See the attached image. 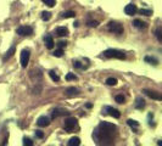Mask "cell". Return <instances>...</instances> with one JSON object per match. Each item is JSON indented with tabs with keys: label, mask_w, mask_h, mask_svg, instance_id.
Instances as JSON below:
<instances>
[{
	"label": "cell",
	"mask_w": 162,
	"mask_h": 146,
	"mask_svg": "<svg viewBox=\"0 0 162 146\" xmlns=\"http://www.w3.org/2000/svg\"><path fill=\"white\" fill-rule=\"evenodd\" d=\"M117 133V125L109 123V122H101V123L94 129L93 139L98 145H112Z\"/></svg>",
	"instance_id": "cell-1"
},
{
	"label": "cell",
	"mask_w": 162,
	"mask_h": 146,
	"mask_svg": "<svg viewBox=\"0 0 162 146\" xmlns=\"http://www.w3.org/2000/svg\"><path fill=\"white\" fill-rule=\"evenodd\" d=\"M104 57L107 59H118V60H124L126 59V54L121 50H116V49H107L102 52Z\"/></svg>",
	"instance_id": "cell-2"
},
{
	"label": "cell",
	"mask_w": 162,
	"mask_h": 146,
	"mask_svg": "<svg viewBox=\"0 0 162 146\" xmlns=\"http://www.w3.org/2000/svg\"><path fill=\"white\" fill-rule=\"evenodd\" d=\"M107 29L111 32V33H115V34H118V35L123 33V26L118 22H115V21H111L107 24Z\"/></svg>",
	"instance_id": "cell-3"
},
{
	"label": "cell",
	"mask_w": 162,
	"mask_h": 146,
	"mask_svg": "<svg viewBox=\"0 0 162 146\" xmlns=\"http://www.w3.org/2000/svg\"><path fill=\"white\" fill-rule=\"evenodd\" d=\"M77 127V119L73 118V117H70L67 118L66 120H65V124H63V129L65 132L67 133H72L75 130V128Z\"/></svg>",
	"instance_id": "cell-4"
},
{
	"label": "cell",
	"mask_w": 162,
	"mask_h": 146,
	"mask_svg": "<svg viewBox=\"0 0 162 146\" xmlns=\"http://www.w3.org/2000/svg\"><path fill=\"white\" fill-rule=\"evenodd\" d=\"M102 115H110L113 118H119L121 117V112L117 108H113V107H110V106H105L102 108Z\"/></svg>",
	"instance_id": "cell-5"
},
{
	"label": "cell",
	"mask_w": 162,
	"mask_h": 146,
	"mask_svg": "<svg viewBox=\"0 0 162 146\" xmlns=\"http://www.w3.org/2000/svg\"><path fill=\"white\" fill-rule=\"evenodd\" d=\"M29 57H31V52H29L28 49L22 50V52H21V59H20V61H21V67H23V68L27 67V64L29 62Z\"/></svg>",
	"instance_id": "cell-6"
},
{
	"label": "cell",
	"mask_w": 162,
	"mask_h": 146,
	"mask_svg": "<svg viewBox=\"0 0 162 146\" xmlns=\"http://www.w3.org/2000/svg\"><path fill=\"white\" fill-rule=\"evenodd\" d=\"M16 33L21 37H28L33 33V28L29 27V26H21L16 29Z\"/></svg>",
	"instance_id": "cell-7"
},
{
	"label": "cell",
	"mask_w": 162,
	"mask_h": 146,
	"mask_svg": "<svg viewBox=\"0 0 162 146\" xmlns=\"http://www.w3.org/2000/svg\"><path fill=\"white\" fill-rule=\"evenodd\" d=\"M60 116H70V112L67 110H63V108H55L51 112V118H58Z\"/></svg>",
	"instance_id": "cell-8"
},
{
	"label": "cell",
	"mask_w": 162,
	"mask_h": 146,
	"mask_svg": "<svg viewBox=\"0 0 162 146\" xmlns=\"http://www.w3.org/2000/svg\"><path fill=\"white\" fill-rule=\"evenodd\" d=\"M136 11H138V7H136V5H134V4H128V5L124 7V12H126V15H128V16L135 15Z\"/></svg>",
	"instance_id": "cell-9"
},
{
	"label": "cell",
	"mask_w": 162,
	"mask_h": 146,
	"mask_svg": "<svg viewBox=\"0 0 162 146\" xmlns=\"http://www.w3.org/2000/svg\"><path fill=\"white\" fill-rule=\"evenodd\" d=\"M143 93H144L145 95H148V96L150 97V99L157 100V101H161V100H162L161 95H160V94H157L156 91H151V90H146V89H144V90H143Z\"/></svg>",
	"instance_id": "cell-10"
},
{
	"label": "cell",
	"mask_w": 162,
	"mask_h": 146,
	"mask_svg": "<svg viewBox=\"0 0 162 146\" xmlns=\"http://www.w3.org/2000/svg\"><path fill=\"white\" fill-rule=\"evenodd\" d=\"M37 124L39 127H48L50 124V118L46 117V116H40L37 120Z\"/></svg>",
	"instance_id": "cell-11"
},
{
	"label": "cell",
	"mask_w": 162,
	"mask_h": 146,
	"mask_svg": "<svg viewBox=\"0 0 162 146\" xmlns=\"http://www.w3.org/2000/svg\"><path fill=\"white\" fill-rule=\"evenodd\" d=\"M134 107L136 110H143L145 107V100L143 99V97H140V96L136 97V99H135V103H134Z\"/></svg>",
	"instance_id": "cell-12"
},
{
	"label": "cell",
	"mask_w": 162,
	"mask_h": 146,
	"mask_svg": "<svg viewBox=\"0 0 162 146\" xmlns=\"http://www.w3.org/2000/svg\"><path fill=\"white\" fill-rule=\"evenodd\" d=\"M133 26L135 27V28H138V29H146V27H148V24L145 23V22H143L141 20H134L133 21Z\"/></svg>",
	"instance_id": "cell-13"
},
{
	"label": "cell",
	"mask_w": 162,
	"mask_h": 146,
	"mask_svg": "<svg viewBox=\"0 0 162 146\" xmlns=\"http://www.w3.org/2000/svg\"><path fill=\"white\" fill-rule=\"evenodd\" d=\"M44 43H45V46L49 49V50H51V49L54 47V45H55L54 39H53L51 35H46V37L44 38Z\"/></svg>",
	"instance_id": "cell-14"
},
{
	"label": "cell",
	"mask_w": 162,
	"mask_h": 146,
	"mask_svg": "<svg viewBox=\"0 0 162 146\" xmlns=\"http://www.w3.org/2000/svg\"><path fill=\"white\" fill-rule=\"evenodd\" d=\"M56 34L59 37H66L68 35V29L66 27H58L56 28Z\"/></svg>",
	"instance_id": "cell-15"
},
{
	"label": "cell",
	"mask_w": 162,
	"mask_h": 146,
	"mask_svg": "<svg viewBox=\"0 0 162 146\" xmlns=\"http://www.w3.org/2000/svg\"><path fill=\"white\" fill-rule=\"evenodd\" d=\"M15 51H16V46H15V45H12V46L9 49V51H6V54H5V56L3 57V60H4V61H6V60H9L10 57H12L14 54H15Z\"/></svg>",
	"instance_id": "cell-16"
},
{
	"label": "cell",
	"mask_w": 162,
	"mask_h": 146,
	"mask_svg": "<svg viewBox=\"0 0 162 146\" xmlns=\"http://www.w3.org/2000/svg\"><path fill=\"white\" fill-rule=\"evenodd\" d=\"M65 93H66L67 96H76V95H78L79 90H78L77 88H75V86H71V88H67Z\"/></svg>",
	"instance_id": "cell-17"
},
{
	"label": "cell",
	"mask_w": 162,
	"mask_h": 146,
	"mask_svg": "<svg viewBox=\"0 0 162 146\" xmlns=\"http://www.w3.org/2000/svg\"><path fill=\"white\" fill-rule=\"evenodd\" d=\"M145 62H148L150 64H153V66H157L158 64V60L155 57V56H145Z\"/></svg>",
	"instance_id": "cell-18"
},
{
	"label": "cell",
	"mask_w": 162,
	"mask_h": 146,
	"mask_svg": "<svg viewBox=\"0 0 162 146\" xmlns=\"http://www.w3.org/2000/svg\"><path fill=\"white\" fill-rule=\"evenodd\" d=\"M67 145L68 146H78V145H80V139L77 137V136H73V137H71V139L68 140Z\"/></svg>",
	"instance_id": "cell-19"
},
{
	"label": "cell",
	"mask_w": 162,
	"mask_h": 146,
	"mask_svg": "<svg viewBox=\"0 0 162 146\" xmlns=\"http://www.w3.org/2000/svg\"><path fill=\"white\" fill-rule=\"evenodd\" d=\"M49 76H50V78L54 80V82H59V80H60V77L58 76V73H56L55 71H50L49 72Z\"/></svg>",
	"instance_id": "cell-20"
},
{
	"label": "cell",
	"mask_w": 162,
	"mask_h": 146,
	"mask_svg": "<svg viewBox=\"0 0 162 146\" xmlns=\"http://www.w3.org/2000/svg\"><path fill=\"white\" fill-rule=\"evenodd\" d=\"M75 16H76V13L73 11H66V12L62 13L61 17L62 18H71V17H75Z\"/></svg>",
	"instance_id": "cell-21"
},
{
	"label": "cell",
	"mask_w": 162,
	"mask_h": 146,
	"mask_svg": "<svg viewBox=\"0 0 162 146\" xmlns=\"http://www.w3.org/2000/svg\"><path fill=\"white\" fill-rule=\"evenodd\" d=\"M155 35H156V38H157V40L160 43H162V28L161 27H158L157 29H156V33H155Z\"/></svg>",
	"instance_id": "cell-22"
},
{
	"label": "cell",
	"mask_w": 162,
	"mask_h": 146,
	"mask_svg": "<svg viewBox=\"0 0 162 146\" xmlns=\"http://www.w3.org/2000/svg\"><path fill=\"white\" fill-rule=\"evenodd\" d=\"M127 124L129 127H132V128H138V127H139V123H138L136 120H133V119H128L127 120Z\"/></svg>",
	"instance_id": "cell-23"
},
{
	"label": "cell",
	"mask_w": 162,
	"mask_h": 146,
	"mask_svg": "<svg viewBox=\"0 0 162 146\" xmlns=\"http://www.w3.org/2000/svg\"><path fill=\"white\" fill-rule=\"evenodd\" d=\"M53 55L55 56V57H62L63 56V49H58V50H55L54 52H53Z\"/></svg>",
	"instance_id": "cell-24"
},
{
	"label": "cell",
	"mask_w": 162,
	"mask_h": 146,
	"mask_svg": "<svg viewBox=\"0 0 162 146\" xmlns=\"http://www.w3.org/2000/svg\"><path fill=\"white\" fill-rule=\"evenodd\" d=\"M106 84H107V85H111V86H112V85H116V84H117V79L110 77V78L106 79Z\"/></svg>",
	"instance_id": "cell-25"
},
{
	"label": "cell",
	"mask_w": 162,
	"mask_h": 146,
	"mask_svg": "<svg viewBox=\"0 0 162 146\" xmlns=\"http://www.w3.org/2000/svg\"><path fill=\"white\" fill-rule=\"evenodd\" d=\"M42 18H43V21H49L51 18V13L48 12V11H44L42 13Z\"/></svg>",
	"instance_id": "cell-26"
},
{
	"label": "cell",
	"mask_w": 162,
	"mask_h": 146,
	"mask_svg": "<svg viewBox=\"0 0 162 146\" xmlns=\"http://www.w3.org/2000/svg\"><path fill=\"white\" fill-rule=\"evenodd\" d=\"M78 78H77V76L75 74V73H67V74H66V80H68V82H70V80H77Z\"/></svg>",
	"instance_id": "cell-27"
},
{
	"label": "cell",
	"mask_w": 162,
	"mask_h": 146,
	"mask_svg": "<svg viewBox=\"0 0 162 146\" xmlns=\"http://www.w3.org/2000/svg\"><path fill=\"white\" fill-rule=\"evenodd\" d=\"M115 100H116V102L117 103H124V96L123 95H116L115 96Z\"/></svg>",
	"instance_id": "cell-28"
},
{
	"label": "cell",
	"mask_w": 162,
	"mask_h": 146,
	"mask_svg": "<svg viewBox=\"0 0 162 146\" xmlns=\"http://www.w3.org/2000/svg\"><path fill=\"white\" fill-rule=\"evenodd\" d=\"M33 141H32V139H29V137H23V145L25 146H33Z\"/></svg>",
	"instance_id": "cell-29"
},
{
	"label": "cell",
	"mask_w": 162,
	"mask_h": 146,
	"mask_svg": "<svg viewBox=\"0 0 162 146\" xmlns=\"http://www.w3.org/2000/svg\"><path fill=\"white\" fill-rule=\"evenodd\" d=\"M42 1H43L45 5L49 6V7H53V6H55V4H56V0H42Z\"/></svg>",
	"instance_id": "cell-30"
},
{
	"label": "cell",
	"mask_w": 162,
	"mask_h": 146,
	"mask_svg": "<svg viewBox=\"0 0 162 146\" xmlns=\"http://www.w3.org/2000/svg\"><path fill=\"white\" fill-rule=\"evenodd\" d=\"M73 67L77 68V69H83L84 68V66L79 61H73Z\"/></svg>",
	"instance_id": "cell-31"
},
{
	"label": "cell",
	"mask_w": 162,
	"mask_h": 146,
	"mask_svg": "<svg viewBox=\"0 0 162 146\" xmlns=\"http://www.w3.org/2000/svg\"><path fill=\"white\" fill-rule=\"evenodd\" d=\"M139 12H140L141 15H144V16H151V15H152V11H151V10H146V9H141Z\"/></svg>",
	"instance_id": "cell-32"
},
{
	"label": "cell",
	"mask_w": 162,
	"mask_h": 146,
	"mask_svg": "<svg viewBox=\"0 0 162 146\" xmlns=\"http://www.w3.org/2000/svg\"><path fill=\"white\" fill-rule=\"evenodd\" d=\"M36 137H38V139H43L44 137V133L42 130H36Z\"/></svg>",
	"instance_id": "cell-33"
},
{
	"label": "cell",
	"mask_w": 162,
	"mask_h": 146,
	"mask_svg": "<svg viewBox=\"0 0 162 146\" xmlns=\"http://www.w3.org/2000/svg\"><path fill=\"white\" fill-rule=\"evenodd\" d=\"M98 24H99V23L96 22V21H89V22H88V26H89V27H96Z\"/></svg>",
	"instance_id": "cell-34"
},
{
	"label": "cell",
	"mask_w": 162,
	"mask_h": 146,
	"mask_svg": "<svg viewBox=\"0 0 162 146\" xmlns=\"http://www.w3.org/2000/svg\"><path fill=\"white\" fill-rule=\"evenodd\" d=\"M66 45H67V43H66V42H59V43H58V46H59L60 49L66 47Z\"/></svg>",
	"instance_id": "cell-35"
},
{
	"label": "cell",
	"mask_w": 162,
	"mask_h": 146,
	"mask_svg": "<svg viewBox=\"0 0 162 146\" xmlns=\"http://www.w3.org/2000/svg\"><path fill=\"white\" fill-rule=\"evenodd\" d=\"M85 107H87V108H92V107H93V103H90V102H88V103L85 105Z\"/></svg>",
	"instance_id": "cell-36"
}]
</instances>
